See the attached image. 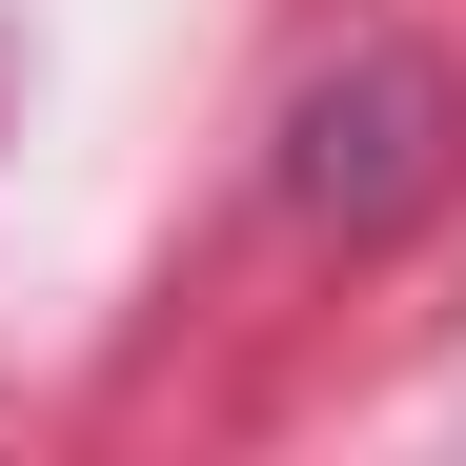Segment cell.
Segmentation results:
<instances>
[{
    "mask_svg": "<svg viewBox=\"0 0 466 466\" xmlns=\"http://www.w3.org/2000/svg\"><path fill=\"white\" fill-rule=\"evenodd\" d=\"M466 183V61L365 21L345 61H304L284 122H264V203L304 223V244H406V223Z\"/></svg>",
    "mask_w": 466,
    "mask_h": 466,
    "instance_id": "obj_1",
    "label": "cell"
}]
</instances>
